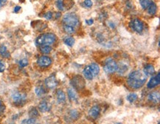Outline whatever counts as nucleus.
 <instances>
[{
    "instance_id": "nucleus-3",
    "label": "nucleus",
    "mask_w": 160,
    "mask_h": 124,
    "mask_svg": "<svg viewBox=\"0 0 160 124\" xmlns=\"http://www.w3.org/2000/svg\"><path fill=\"white\" fill-rule=\"evenodd\" d=\"M63 21L64 24L72 27H76L79 25L78 17L73 13H68L64 16Z\"/></svg>"
},
{
    "instance_id": "nucleus-1",
    "label": "nucleus",
    "mask_w": 160,
    "mask_h": 124,
    "mask_svg": "<svg viewBox=\"0 0 160 124\" xmlns=\"http://www.w3.org/2000/svg\"><path fill=\"white\" fill-rule=\"evenodd\" d=\"M147 80V76L140 71H134L128 76V85L134 89H139L144 85Z\"/></svg>"
},
{
    "instance_id": "nucleus-21",
    "label": "nucleus",
    "mask_w": 160,
    "mask_h": 124,
    "mask_svg": "<svg viewBox=\"0 0 160 124\" xmlns=\"http://www.w3.org/2000/svg\"><path fill=\"white\" fill-rule=\"evenodd\" d=\"M139 2H140V5L142 9L146 10L148 9L149 5L152 3V1L151 0H139Z\"/></svg>"
},
{
    "instance_id": "nucleus-36",
    "label": "nucleus",
    "mask_w": 160,
    "mask_h": 124,
    "mask_svg": "<svg viewBox=\"0 0 160 124\" xmlns=\"http://www.w3.org/2000/svg\"><path fill=\"white\" fill-rule=\"evenodd\" d=\"M3 109H4V104H3L2 101L0 100V112H2Z\"/></svg>"
},
{
    "instance_id": "nucleus-30",
    "label": "nucleus",
    "mask_w": 160,
    "mask_h": 124,
    "mask_svg": "<svg viewBox=\"0 0 160 124\" xmlns=\"http://www.w3.org/2000/svg\"><path fill=\"white\" fill-rule=\"evenodd\" d=\"M83 4H84V6L85 7V8H89L92 6V0H85Z\"/></svg>"
},
{
    "instance_id": "nucleus-4",
    "label": "nucleus",
    "mask_w": 160,
    "mask_h": 124,
    "mask_svg": "<svg viewBox=\"0 0 160 124\" xmlns=\"http://www.w3.org/2000/svg\"><path fill=\"white\" fill-rule=\"evenodd\" d=\"M104 70L108 74H111V73H115L118 70V65L116 63L114 60L108 59L105 63L104 65Z\"/></svg>"
},
{
    "instance_id": "nucleus-28",
    "label": "nucleus",
    "mask_w": 160,
    "mask_h": 124,
    "mask_svg": "<svg viewBox=\"0 0 160 124\" xmlns=\"http://www.w3.org/2000/svg\"><path fill=\"white\" fill-rule=\"evenodd\" d=\"M35 121H36V119H35V118H28V119L24 120L23 121L21 122V124H34Z\"/></svg>"
},
{
    "instance_id": "nucleus-37",
    "label": "nucleus",
    "mask_w": 160,
    "mask_h": 124,
    "mask_svg": "<svg viewBox=\"0 0 160 124\" xmlns=\"http://www.w3.org/2000/svg\"><path fill=\"white\" fill-rule=\"evenodd\" d=\"M21 10V7L20 6H16L15 8H14V13H18L19 11V10Z\"/></svg>"
},
{
    "instance_id": "nucleus-10",
    "label": "nucleus",
    "mask_w": 160,
    "mask_h": 124,
    "mask_svg": "<svg viewBox=\"0 0 160 124\" xmlns=\"http://www.w3.org/2000/svg\"><path fill=\"white\" fill-rule=\"evenodd\" d=\"M160 83V74L159 73H158L157 76H154L152 77L151 79H150V81L148 82V85H147V87L149 89H152L156 87L157 85H159Z\"/></svg>"
},
{
    "instance_id": "nucleus-2",
    "label": "nucleus",
    "mask_w": 160,
    "mask_h": 124,
    "mask_svg": "<svg viewBox=\"0 0 160 124\" xmlns=\"http://www.w3.org/2000/svg\"><path fill=\"white\" fill-rule=\"evenodd\" d=\"M56 35L53 33H45L38 36L36 41L38 46H49L52 45L56 41Z\"/></svg>"
},
{
    "instance_id": "nucleus-13",
    "label": "nucleus",
    "mask_w": 160,
    "mask_h": 124,
    "mask_svg": "<svg viewBox=\"0 0 160 124\" xmlns=\"http://www.w3.org/2000/svg\"><path fill=\"white\" fill-rule=\"evenodd\" d=\"M83 74H84V77L88 80H92L94 78V76L92 73L91 71V69H90L89 66H86L85 68L83 71Z\"/></svg>"
},
{
    "instance_id": "nucleus-23",
    "label": "nucleus",
    "mask_w": 160,
    "mask_h": 124,
    "mask_svg": "<svg viewBox=\"0 0 160 124\" xmlns=\"http://www.w3.org/2000/svg\"><path fill=\"white\" fill-rule=\"evenodd\" d=\"M52 47H51L50 46H41V48H40V50H41V53L45 54H49V53L51 52V51H52Z\"/></svg>"
},
{
    "instance_id": "nucleus-22",
    "label": "nucleus",
    "mask_w": 160,
    "mask_h": 124,
    "mask_svg": "<svg viewBox=\"0 0 160 124\" xmlns=\"http://www.w3.org/2000/svg\"><path fill=\"white\" fill-rule=\"evenodd\" d=\"M64 43L67 45L68 46H72L75 43V39L72 37H66L64 40Z\"/></svg>"
},
{
    "instance_id": "nucleus-35",
    "label": "nucleus",
    "mask_w": 160,
    "mask_h": 124,
    "mask_svg": "<svg viewBox=\"0 0 160 124\" xmlns=\"http://www.w3.org/2000/svg\"><path fill=\"white\" fill-rule=\"evenodd\" d=\"M86 23L88 25H92V24L94 23V21L93 19H88V20H86Z\"/></svg>"
},
{
    "instance_id": "nucleus-18",
    "label": "nucleus",
    "mask_w": 160,
    "mask_h": 124,
    "mask_svg": "<svg viewBox=\"0 0 160 124\" xmlns=\"http://www.w3.org/2000/svg\"><path fill=\"white\" fill-rule=\"evenodd\" d=\"M156 10H157V6L154 2H153L149 5L148 8V13L149 15L150 16H154L156 13Z\"/></svg>"
},
{
    "instance_id": "nucleus-17",
    "label": "nucleus",
    "mask_w": 160,
    "mask_h": 124,
    "mask_svg": "<svg viewBox=\"0 0 160 124\" xmlns=\"http://www.w3.org/2000/svg\"><path fill=\"white\" fill-rule=\"evenodd\" d=\"M38 109H39L40 112H46L49 109L48 103L45 101H42L41 103L38 105Z\"/></svg>"
},
{
    "instance_id": "nucleus-32",
    "label": "nucleus",
    "mask_w": 160,
    "mask_h": 124,
    "mask_svg": "<svg viewBox=\"0 0 160 124\" xmlns=\"http://www.w3.org/2000/svg\"><path fill=\"white\" fill-rule=\"evenodd\" d=\"M5 70V64L4 63V62L0 60V73L4 72Z\"/></svg>"
},
{
    "instance_id": "nucleus-27",
    "label": "nucleus",
    "mask_w": 160,
    "mask_h": 124,
    "mask_svg": "<svg viewBox=\"0 0 160 124\" xmlns=\"http://www.w3.org/2000/svg\"><path fill=\"white\" fill-rule=\"evenodd\" d=\"M29 114H30V116L31 117V118H35L36 117L38 116V112L36 108H33L32 109H30Z\"/></svg>"
},
{
    "instance_id": "nucleus-14",
    "label": "nucleus",
    "mask_w": 160,
    "mask_h": 124,
    "mask_svg": "<svg viewBox=\"0 0 160 124\" xmlns=\"http://www.w3.org/2000/svg\"><path fill=\"white\" fill-rule=\"evenodd\" d=\"M144 73L146 76L153 75V74H155V68H154V67L152 65L148 64V65H145V66Z\"/></svg>"
},
{
    "instance_id": "nucleus-15",
    "label": "nucleus",
    "mask_w": 160,
    "mask_h": 124,
    "mask_svg": "<svg viewBox=\"0 0 160 124\" xmlns=\"http://www.w3.org/2000/svg\"><path fill=\"white\" fill-rule=\"evenodd\" d=\"M89 66L90 69H91V71L94 77L98 75L99 72H100V68H99L98 65L96 64V63H92Z\"/></svg>"
},
{
    "instance_id": "nucleus-20",
    "label": "nucleus",
    "mask_w": 160,
    "mask_h": 124,
    "mask_svg": "<svg viewBox=\"0 0 160 124\" xmlns=\"http://www.w3.org/2000/svg\"><path fill=\"white\" fill-rule=\"evenodd\" d=\"M68 96H69V99L72 101H77V96L76 93H75V91L73 89L69 88L68 90Z\"/></svg>"
},
{
    "instance_id": "nucleus-19",
    "label": "nucleus",
    "mask_w": 160,
    "mask_h": 124,
    "mask_svg": "<svg viewBox=\"0 0 160 124\" xmlns=\"http://www.w3.org/2000/svg\"><path fill=\"white\" fill-rule=\"evenodd\" d=\"M0 54L3 57L5 58H8L10 57V53L8 52V49H7V47L5 46H2L1 48H0Z\"/></svg>"
},
{
    "instance_id": "nucleus-33",
    "label": "nucleus",
    "mask_w": 160,
    "mask_h": 124,
    "mask_svg": "<svg viewBox=\"0 0 160 124\" xmlns=\"http://www.w3.org/2000/svg\"><path fill=\"white\" fill-rule=\"evenodd\" d=\"M45 18L47 20H50L53 18V13L51 12H47L45 14Z\"/></svg>"
},
{
    "instance_id": "nucleus-6",
    "label": "nucleus",
    "mask_w": 160,
    "mask_h": 124,
    "mask_svg": "<svg viewBox=\"0 0 160 124\" xmlns=\"http://www.w3.org/2000/svg\"><path fill=\"white\" fill-rule=\"evenodd\" d=\"M26 98V95L21 93L19 92H16L12 95V100L16 104H21L25 103Z\"/></svg>"
},
{
    "instance_id": "nucleus-29",
    "label": "nucleus",
    "mask_w": 160,
    "mask_h": 124,
    "mask_svg": "<svg viewBox=\"0 0 160 124\" xmlns=\"http://www.w3.org/2000/svg\"><path fill=\"white\" fill-rule=\"evenodd\" d=\"M56 5H57V8L59 9L60 10H64V4H63V2H62V0H58V1L56 2Z\"/></svg>"
},
{
    "instance_id": "nucleus-25",
    "label": "nucleus",
    "mask_w": 160,
    "mask_h": 124,
    "mask_svg": "<svg viewBox=\"0 0 160 124\" xmlns=\"http://www.w3.org/2000/svg\"><path fill=\"white\" fill-rule=\"evenodd\" d=\"M64 31L68 34H73L75 32V27H70V26H67V25H64Z\"/></svg>"
},
{
    "instance_id": "nucleus-16",
    "label": "nucleus",
    "mask_w": 160,
    "mask_h": 124,
    "mask_svg": "<svg viewBox=\"0 0 160 124\" xmlns=\"http://www.w3.org/2000/svg\"><path fill=\"white\" fill-rule=\"evenodd\" d=\"M57 100L59 103H64L66 101V96L62 90H58L57 91Z\"/></svg>"
},
{
    "instance_id": "nucleus-34",
    "label": "nucleus",
    "mask_w": 160,
    "mask_h": 124,
    "mask_svg": "<svg viewBox=\"0 0 160 124\" xmlns=\"http://www.w3.org/2000/svg\"><path fill=\"white\" fill-rule=\"evenodd\" d=\"M7 0H0V8L3 7L4 5L6 4Z\"/></svg>"
},
{
    "instance_id": "nucleus-5",
    "label": "nucleus",
    "mask_w": 160,
    "mask_h": 124,
    "mask_svg": "<svg viewBox=\"0 0 160 124\" xmlns=\"http://www.w3.org/2000/svg\"><path fill=\"white\" fill-rule=\"evenodd\" d=\"M130 27L134 31H135L137 33H140L142 32L143 28H144V25H143L142 21L139 19H133L130 23Z\"/></svg>"
},
{
    "instance_id": "nucleus-12",
    "label": "nucleus",
    "mask_w": 160,
    "mask_h": 124,
    "mask_svg": "<svg viewBox=\"0 0 160 124\" xmlns=\"http://www.w3.org/2000/svg\"><path fill=\"white\" fill-rule=\"evenodd\" d=\"M148 100L150 101L153 102L154 104H157L159 102V99H160V95L159 92H152L151 93H150L148 95Z\"/></svg>"
},
{
    "instance_id": "nucleus-11",
    "label": "nucleus",
    "mask_w": 160,
    "mask_h": 124,
    "mask_svg": "<svg viewBox=\"0 0 160 124\" xmlns=\"http://www.w3.org/2000/svg\"><path fill=\"white\" fill-rule=\"evenodd\" d=\"M100 112V109L98 106H94L89 109V115L90 118H93V119H96L97 117L99 116Z\"/></svg>"
},
{
    "instance_id": "nucleus-8",
    "label": "nucleus",
    "mask_w": 160,
    "mask_h": 124,
    "mask_svg": "<svg viewBox=\"0 0 160 124\" xmlns=\"http://www.w3.org/2000/svg\"><path fill=\"white\" fill-rule=\"evenodd\" d=\"M57 85H58V81H57V79L55 75L49 76L45 80V85L49 89L55 88L57 86Z\"/></svg>"
},
{
    "instance_id": "nucleus-7",
    "label": "nucleus",
    "mask_w": 160,
    "mask_h": 124,
    "mask_svg": "<svg viewBox=\"0 0 160 124\" xmlns=\"http://www.w3.org/2000/svg\"><path fill=\"white\" fill-rule=\"evenodd\" d=\"M51 63H52V60L50 59V57L47 56L40 57L37 60V64L41 68L48 67L51 65Z\"/></svg>"
},
{
    "instance_id": "nucleus-31",
    "label": "nucleus",
    "mask_w": 160,
    "mask_h": 124,
    "mask_svg": "<svg viewBox=\"0 0 160 124\" xmlns=\"http://www.w3.org/2000/svg\"><path fill=\"white\" fill-rule=\"evenodd\" d=\"M19 65L21 67H26L27 65H28V60L27 59H22L19 61Z\"/></svg>"
},
{
    "instance_id": "nucleus-24",
    "label": "nucleus",
    "mask_w": 160,
    "mask_h": 124,
    "mask_svg": "<svg viewBox=\"0 0 160 124\" xmlns=\"http://www.w3.org/2000/svg\"><path fill=\"white\" fill-rule=\"evenodd\" d=\"M138 96L136 93H131L127 96V100L130 102V103H134L136 100L137 99Z\"/></svg>"
},
{
    "instance_id": "nucleus-9",
    "label": "nucleus",
    "mask_w": 160,
    "mask_h": 124,
    "mask_svg": "<svg viewBox=\"0 0 160 124\" xmlns=\"http://www.w3.org/2000/svg\"><path fill=\"white\" fill-rule=\"evenodd\" d=\"M72 84L74 86L75 88L77 89H81L82 87H84L85 85V82H84V80L81 76H75L72 81Z\"/></svg>"
},
{
    "instance_id": "nucleus-26",
    "label": "nucleus",
    "mask_w": 160,
    "mask_h": 124,
    "mask_svg": "<svg viewBox=\"0 0 160 124\" xmlns=\"http://www.w3.org/2000/svg\"><path fill=\"white\" fill-rule=\"evenodd\" d=\"M45 93V89L43 88L42 87H38L36 88V94L38 96H41Z\"/></svg>"
}]
</instances>
